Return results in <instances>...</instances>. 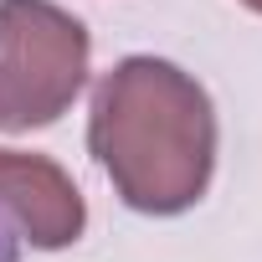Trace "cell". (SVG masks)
Listing matches in <instances>:
<instances>
[{"label":"cell","instance_id":"6da1fadb","mask_svg":"<svg viewBox=\"0 0 262 262\" xmlns=\"http://www.w3.org/2000/svg\"><path fill=\"white\" fill-rule=\"evenodd\" d=\"M88 149L128 211L180 216L216 170L211 93L165 57H123L93 88Z\"/></svg>","mask_w":262,"mask_h":262},{"label":"cell","instance_id":"7a4b0ae2","mask_svg":"<svg viewBox=\"0 0 262 262\" xmlns=\"http://www.w3.org/2000/svg\"><path fill=\"white\" fill-rule=\"evenodd\" d=\"M93 62L88 26L52 0H0V134L57 123Z\"/></svg>","mask_w":262,"mask_h":262},{"label":"cell","instance_id":"3957f363","mask_svg":"<svg viewBox=\"0 0 262 262\" xmlns=\"http://www.w3.org/2000/svg\"><path fill=\"white\" fill-rule=\"evenodd\" d=\"M88 201L72 175L47 155L0 149V262L26 252H62L82 236Z\"/></svg>","mask_w":262,"mask_h":262},{"label":"cell","instance_id":"277c9868","mask_svg":"<svg viewBox=\"0 0 262 262\" xmlns=\"http://www.w3.org/2000/svg\"><path fill=\"white\" fill-rule=\"evenodd\" d=\"M242 6H247V11H257V16H262V0H242Z\"/></svg>","mask_w":262,"mask_h":262}]
</instances>
